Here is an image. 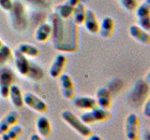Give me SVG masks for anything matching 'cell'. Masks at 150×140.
<instances>
[{"label":"cell","instance_id":"6da1fadb","mask_svg":"<svg viewBox=\"0 0 150 140\" xmlns=\"http://www.w3.org/2000/svg\"><path fill=\"white\" fill-rule=\"evenodd\" d=\"M52 36L54 48L59 51L74 52L78 50V29L77 24L72 21L69 22L59 18L55 13L51 14Z\"/></svg>","mask_w":150,"mask_h":140},{"label":"cell","instance_id":"7a4b0ae2","mask_svg":"<svg viewBox=\"0 0 150 140\" xmlns=\"http://www.w3.org/2000/svg\"><path fill=\"white\" fill-rule=\"evenodd\" d=\"M9 12V18H11V22L13 27L14 31L17 32H23L25 30L27 25L25 7L21 1L15 0L13 2L12 8Z\"/></svg>","mask_w":150,"mask_h":140},{"label":"cell","instance_id":"3957f363","mask_svg":"<svg viewBox=\"0 0 150 140\" xmlns=\"http://www.w3.org/2000/svg\"><path fill=\"white\" fill-rule=\"evenodd\" d=\"M61 117H62L63 120L66 123H68L70 127L76 131L79 134H81L82 136H89L90 134H92L91 129L86 123H83L80 120V118H78L76 115L73 114L71 111L69 110L63 111L62 114H61Z\"/></svg>","mask_w":150,"mask_h":140},{"label":"cell","instance_id":"277c9868","mask_svg":"<svg viewBox=\"0 0 150 140\" xmlns=\"http://www.w3.org/2000/svg\"><path fill=\"white\" fill-rule=\"evenodd\" d=\"M109 112L107 109L101 108V107H94L92 109H89L87 112H84L80 116L81 120L83 123L89 124L97 121H103L109 118Z\"/></svg>","mask_w":150,"mask_h":140},{"label":"cell","instance_id":"5b68a950","mask_svg":"<svg viewBox=\"0 0 150 140\" xmlns=\"http://www.w3.org/2000/svg\"><path fill=\"white\" fill-rule=\"evenodd\" d=\"M14 80L13 71L8 67H3L0 70V95L2 98L8 97L9 88Z\"/></svg>","mask_w":150,"mask_h":140},{"label":"cell","instance_id":"8992f818","mask_svg":"<svg viewBox=\"0 0 150 140\" xmlns=\"http://www.w3.org/2000/svg\"><path fill=\"white\" fill-rule=\"evenodd\" d=\"M139 117L131 113L125 121V134L129 140H138L139 138Z\"/></svg>","mask_w":150,"mask_h":140},{"label":"cell","instance_id":"52a82bcc","mask_svg":"<svg viewBox=\"0 0 150 140\" xmlns=\"http://www.w3.org/2000/svg\"><path fill=\"white\" fill-rule=\"evenodd\" d=\"M23 97V104H25L28 107H30L33 110H35L40 113H43L46 112L48 109L46 103L40 99L39 96L32 92H25Z\"/></svg>","mask_w":150,"mask_h":140},{"label":"cell","instance_id":"ba28073f","mask_svg":"<svg viewBox=\"0 0 150 140\" xmlns=\"http://www.w3.org/2000/svg\"><path fill=\"white\" fill-rule=\"evenodd\" d=\"M59 78V86L61 93L64 98L66 99H72L74 97V85L71 78H70L68 74H61Z\"/></svg>","mask_w":150,"mask_h":140},{"label":"cell","instance_id":"9c48e42d","mask_svg":"<svg viewBox=\"0 0 150 140\" xmlns=\"http://www.w3.org/2000/svg\"><path fill=\"white\" fill-rule=\"evenodd\" d=\"M79 2L80 0H66L63 4L55 7L54 13L63 20H68L72 16L73 9Z\"/></svg>","mask_w":150,"mask_h":140},{"label":"cell","instance_id":"30bf717a","mask_svg":"<svg viewBox=\"0 0 150 140\" xmlns=\"http://www.w3.org/2000/svg\"><path fill=\"white\" fill-rule=\"evenodd\" d=\"M14 58V64L18 73L22 76H26L30 67V62L28 61L26 56L21 53L18 50H15L12 52Z\"/></svg>","mask_w":150,"mask_h":140},{"label":"cell","instance_id":"8fae6325","mask_svg":"<svg viewBox=\"0 0 150 140\" xmlns=\"http://www.w3.org/2000/svg\"><path fill=\"white\" fill-rule=\"evenodd\" d=\"M66 62H67V59H66V56L64 54L59 53L56 55L54 62L52 63L51 66L49 68L50 77L53 78H57L63 72Z\"/></svg>","mask_w":150,"mask_h":140},{"label":"cell","instance_id":"7c38bea8","mask_svg":"<svg viewBox=\"0 0 150 140\" xmlns=\"http://www.w3.org/2000/svg\"><path fill=\"white\" fill-rule=\"evenodd\" d=\"M83 25L86 29L90 34H97L98 32V27H100V22L98 21L97 15L92 9H86V17L83 20Z\"/></svg>","mask_w":150,"mask_h":140},{"label":"cell","instance_id":"4fadbf2b","mask_svg":"<svg viewBox=\"0 0 150 140\" xmlns=\"http://www.w3.org/2000/svg\"><path fill=\"white\" fill-rule=\"evenodd\" d=\"M129 34L136 41L142 44L148 45L150 43V35L149 32L143 30L137 24H132L129 28Z\"/></svg>","mask_w":150,"mask_h":140},{"label":"cell","instance_id":"5bb4252c","mask_svg":"<svg viewBox=\"0 0 150 140\" xmlns=\"http://www.w3.org/2000/svg\"><path fill=\"white\" fill-rule=\"evenodd\" d=\"M97 105L101 108L107 109L111 106L112 104V93L107 88H100L96 93Z\"/></svg>","mask_w":150,"mask_h":140},{"label":"cell","instance_id":"9a60e30c","mask_svg":"<svg viewBox=\"0 0 150 140\" xmlns=\"http://www.w3.org/2000/svg\"><path fill=\"white\" fill-rule=\"evenodd\" d=\"M115 31V22L111 17H105L102 19V21L98 27V33L102 38H109L114 34Z\"/></svg>","mask_w":150,"mask_h":140},{"label":"cell","instance_id":"2e32d148","mask_svg":"<svg viewBox=\"0 0 150 140\" xmlns=\"http://www.w3.org/2000/svg\"><path fill=\"white\" fill-rule=\"evenodd\" d=\"M19 116L18 112L16 111H11L4 117V118L0 120V135L4 134L8 129H9L11 126L15 125L17 121L19 120Z\"/></svg>","mask_w":150,"mask_h":140},{"label":"cell","instance_id":"e0dca14e","mask_svg":"<svg viewBox=\"0 0 150 140\" xmlns=\"http://www.w3.org/2000/svg\"><path fill=\"white\" fill-rule=\"evenodd\" d=\"M52 25L48 22H41L35 31V38L39 42H45L52 36Z\"/></svg>","mask_w":150,"mask_h":140},{"label":"cell","instance_id":"ac0fdd59","mask_svg":"<svg viewBox=\"0 0 150 140\" xmlns=\"http://www.w3.org/2000/svg\"><path fill=\"white\" fill-rule=\"evenodd\" d=\"M72 99H73V105L80 109L89 110L98 106L95 98L90 96H78L75 98L73 97Z\"/></svg>","mask_w":150,"mask_h":140},{"label":"cell","instance_id":"d6986e66","mask_svg":"<svg viewBox=\"0 0 150 140\" xmlns=\"http://www.w3.org/2000/svg\"><path fill=\"white\" fill-rule=\"evenodd\" d=\"M36 127L40 135L42 137H49L52 134V126L51 123L44 116H40L36 120Z\"/></svg>","mask_w":150,"mask_h":140},{"label":"cell","instance_id":"ffe728a7","mask_svg":"<svg viewBox=\"0 0 150 140\" xmlns=\"http://www.w3.org/2000/svg\"><path fill=\"white\" fill-rule=\"evenodd\" d=\"M8 97L11 98V101L12 103V105L16 107V108H21L23 106V97L21 89L19 88V86L12 84L9 88L8 92Z\"/></svg>","mask_w":150,"mask_h":140},{"label":"cell","instance_id":"44dd1931","mask_svg":"<svg viewBox=\"0 0 150 140\" xmlns=\"http://www.w3.org/2000/svg\"><path fill=\"white\" fill-rule=\"evenodd\" d=\"M148 82L144 80H138L133 90V97H136V100H142V98L144 100V98L148 95Z\"/></svg>","mask_w":150,"mask_h":140},{"label":"cell","instance_id":"7402d4cb","mask_svg":"<svg viewBox=\"0 0 150 140\" xmlns=\"http://www.w3.org/2000/svg\"><path fill=\"white\" fill-rule=\"evenodd\" d=\"M86 8L84 6V4L79 2L75 6L72 12V17H73V22L77 25L83 24L84 17H86Z\"/></svg>","mask_w":150,"mask_h":140},{"label":"cell","instance_id":"603a6c76","mask_svg":"<svg viewBox=\"0 0 150 140\" xmlns=\"http://www.w3.org/2000/svg\"><path fill=\"white\" fill-rule=\"evenodd\" d=\"M23 134V128L20 125H13L1 134L2 140H17Z\"/></svg>","mask_w":150,"mask_h":140},{"label":"cell","instance_id":"cb8c5ba5","mask_svg":"<svg viewBox=\"0 0 150 140\" xmlns=\"http://www.w3.org/2000/svg\"><path fill=\"white\" fill-rule=\"evenodd\" d=\"M17 50L26 57H37L40 54V50L36 46L29 43L19 44Z\"/></svg>","mask_w":150,"mask_h":140},{"label":"cell","instance_id":"d4e9b609","mask_svg":"<svg viewBox=\"0 0 150 140\" xmlns=\"http://www.w3.org/2000/svg\"><path fill=\"white\" fill-rule=\"evenodd\" d=\"M135 13L137 19L150 17V0H144V2L136 8Z\"/></svg>","mask_w":150,"mask_h":140},{"label":"cell","instance_id":"484cf974","mask_svg":"<svg viewBox=\"0 0 150 140\" xmlns=\"http://www.w3.org/2000/svg\"><path fill=\"white\" fill-rule=\"evenodd\" d=\"M12 57V50L8 45H2L0 48V65L5 64Z\"/></svg>","mask_w":150,"mask_h":140},{"label":"cell","instance_id":"4316f807","mask_svg":"<svg viewBox=\"0 0 150 140\" xmlns=\"http://www.w3.org/2000/svg\"><path fill=\"white\" fill-rule=\"evenodd\" d=\"M120 6L123 8L126 11L132 12L137 8V0H118Z\"/></svg>","mask_w":150,"mask_h":140},{"label":"cell","instance_id":"83f0119b","mask_svg":"<svg viewBox=\"0 0 150 140\" xmlns=\"http://www.w3.org/2000/svg\"><path fill=\"white\" fill-rule=\"evenodd\" d=\"M42 75H43V72H42V70L40 69V67L38 66V65L32 64L30 63L29 71H28L26 76H28V77L33 78V79H40L42 77Z\"/></svg>","mask_w":150,"mask_h":140},{"label":"cell","instance_id":"f1b7e54d","mask_svg":"<svg viewBox=\"0 0 150 140\" xmlns=\"http://www.w3.org/2000/svg\"><path fill=\"white\" fill-rule=\"evenodd\" d=\"M12 0H0V8L7 12L11 11V9L12 8Z\"/></svg>","mask_w":150,"mask_h":140},{"label":"cell","instance_id":"f546056e","mask_svg":"<svg viewBox=\"0 0 150 140\" xmlns=\"http://www.w3.org/2000/svg\"><path fill=\"white\" fill-rule=\"evenodd\" d=\"M149 105H150V100L147 99L146 103L144 104V115L149 118L150 117V109H149Z\"/></svg>","mask_w":150,"mask_h":140},{"label":"cell","instance_id":"4dcf8cb0","mask_svg":"<svg viewBox=\"0 0 150 140\" xmlns=\"http://www.w3.org/2000/svg\"><path fill=\"white\" fill-rule=\"evenodd\" d=\"M27 1L31 4H33V5H38V6H40V5H42V4L45 3L44 0H27Z\"/></svg>","mask_w":150,"mask_h":140},{"label":"cell","instance_id":"1f68e13d","mask_svg":"<svg viewBox=\"0 0 150 140\" xmlns=\"http://www.w3.org/2000/svg\"><path fill=\"white\" fill-rule=\"evenodd\" d=\"M87 140H102V138L98 134H90L88 136Z\"/></svg>","mask_w":150,"mask_h":140},{"label":"cell","instance_id":"d6a6232c","mask_svg":"<svg viewBox=\"0 0 150 140\" xmlns=\"http://www.w3.org/2000/svg\"><path fill=\"white\" fill-rule=\"evenodd\" d=\"M29 140H42L40 135V134H33L31 136H30V139Z\"/></svg>","mask_w":150,"mask_h":140},{"label":"cell","instance_id":"836d02e7","mask_svg":"<svg viewBox=\"0 0 150 140\" xmlns=\"http://www.w3.org/2000/svg\"><path fill=\"white\" fill-rule=\"evenodd\" d=\"M2 45H3V43H2V41H1V39H0V48L2 47Z\"/></svg>","mask_w":150,"mask_h":140},{"label":"cell","instance_id":"e575fe53","mask_svg":"<svg viewBox=\"0 0 150 140\" xmlns=\"http://www.w3.org/2000/svg\"><path fill=\"white\" fill-rule=\"evenodd\" d=\"M45 2H49V1H51V0H44Z\"/></svg>","mask_w":150,"mask_h":140}]
</instances>
